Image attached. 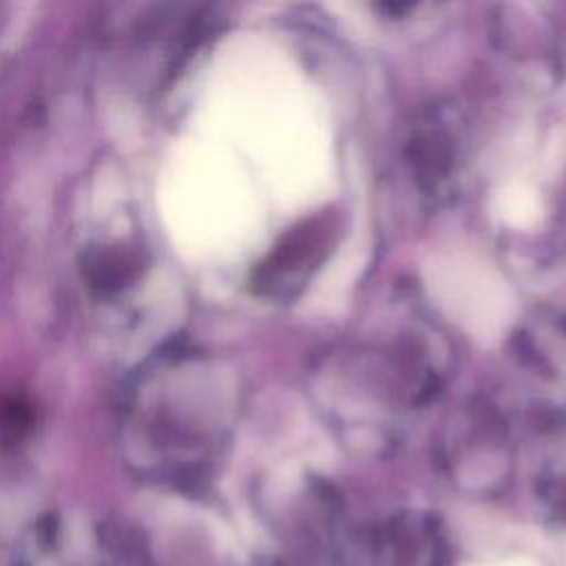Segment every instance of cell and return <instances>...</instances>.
<instances>
[{"mask_svg": "<svg viewBox=\"0 0 566 566\" xmlns=\"http://www.w3.org/2000/svg\"><path fill=\"white\" fill-rule=\"evenodd\" d=\"M137 268V261L133 254L128 252H119V250H97L93 254H88L86 261V274L88 281L99 287V290H115L119 287L124 281H128L133 276Z\"/></svg>", "mask_w": 566, "mask_h": 566, "instance_id": "obj_1", "label": "cell"}]
</instances>
